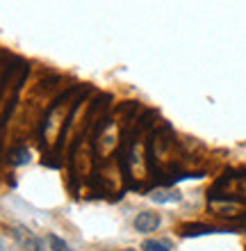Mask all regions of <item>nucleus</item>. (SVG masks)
Segmentation results:
<instances>
[{"mask_svg": "<svg viewBox=\"0 0 246 251\" xmlns=\"http://www.w3.org/2000/svg\"><path fill=\"white\" fill-rule=\"evenodd\" d=\"M134 228L139 233H153V231H157L160 228V224H162V217L157 215V212H151V210H144V212H139L137 217H134Z\"/></svg>", "mask_w": 246, "mask_h": 251, "instance_id": "nucleus-2", "label": "nucleus"}, {"mask_svg": "<svg viewBox=\"0 0 246 251\" xmlns=\"http://www.w3.org/2000/svg\"><path fill=\"white\" fill-rule=\"evenodd\" d=\"M171 242L169 240H146L141 245V251H171Z\"/></svg>", "mask_w": 246, "mask_h": 251, "instance_id": "nucleus-4", "label": "nucleus"}, {"mask_svg": "<svg viewBox=\"0 0 246 251\" xmlns=\"http://www.w3.org/2000/svg\"><path fill=\"white\" fill-rule=\"evenodd\" d=\"M151 199L157 201V203H178L180 199H182V194L178 190H162V192H153Z\"/></svg>", "mask_w": 246, "mask_h": 251, "instance_id": "nucleus-3", "label": "nucleus"}, {"mask_svg": "<svg viewBox=\"0 0 246 251\" xmlns=\"http://www.w3.org/2000/svg\"><path fill=\"white\" fill-rule=\"evenodd\" d=\"M12 235L16 238V242H19L21 249H25V251H46V249H44L41 238H37L32 231H27L25 226H14Z\"/></svg>", "mask_w": 246, "mask_h": 251, "instance_id": "nucleus-1", "label": "nucleus"}, {"mask_svg": "<svg viewBox=\"0 0 246 251\" xmlns=\"http://www.w3.org/2000/svg\"><path fill=\"white\" fill-rule=\"evenodd\" d=\"M48 240H50V249H53V251H71L68 242H64L60 235H50Z\"/></svg>", "mask_w": 246, "mask_h": 251, "instance_id": "nucleus-5", "label": "nucleus"}, {"mask_svg": "<svg viewBox=\"0 0 246 251\" xmlns=\"http://www.w3.org/2000/svg\"><path fill=\"white\" fill-rule=\"evenodd\" d=\"M105 251V249H103ZM110 251H137V249H130V247H126V249H110Z\"/></svg>", "mask_w": 246, "mask_h": 251, "instance_id": "nucleus-6", "label": "nucleus"}]
</instances>
